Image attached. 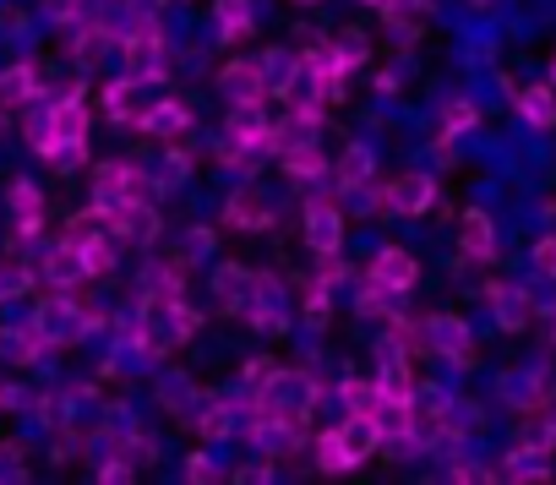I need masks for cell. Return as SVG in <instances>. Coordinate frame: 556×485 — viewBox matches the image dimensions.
I'll use <instances>...</instances> for the list:
<instances>
[{"instance_id":"8d00e7d4","label":"cell","mask_w":556,"mask_h":485,"mask_svg":"<svg viewBox=\"0 0 556 485\" xmlns=\"http://www.w3.org/2000/svg\"><path fill=\"white\" fill-rule=\"evenodd\" d=\"M475 120H480V115H475V104H464V99H458V104H447V131H442V137H458V131H469Z\"/></svg>"},{"instance_id":"cb8c5ba5","label":"cell","mask_w":556,"mask_h":485,"mask_svg":"<svg viewBox=\"0 0 556 485\" xmlns=\"http://www.w3.org/2000/svg\"><path fill=\"white\" fill-rule=\"evenodd\" d=\"M464 252H469L475 263L496 257V234H491V218H485L480 207H469V213H464Z\"/></svg>"},{"instance_id":"603a6c76","label":"cell","mask_w":556,"mask_h":485,"mask_svg":"<svg viewBox=\"0 0 556 485\" xmlns=\"http://www.w3.org/2000/svg\"><path fill=\"white\" fill-rule=\"evenodd\" d=\"M39 93V72L34 66H12V72H0V110H17Z\"/></svg>"},{"instance_id":"3957f363","label":"cell","mask_w":556,"mask_h":485,"mask_svg":"<svg viewBox=\"0 0 556 485\" xmlns=\"http://www.w3.org/2000/svg\"><path fill=\"white\" fill-rule=\"evenodd\" d=\"M121 61L131 77L142 82H159L164 77V34L153 28V17H137L126 34H121Z\"/></svg>"},{"instance_id":"52a82bcc","label":"cell","mask_w":556,"mask_h":485,"mask_svg":"<svg viewBox=\"0 0 556 485\" xmlns=\"http://www.w3.org/2000/svg\"><path fill=\"white\" fill-rule=\"evenodd\" d=\"M153 191V175H142L137 164H99L93 175V202H142Z\"/></svg>"},{"instance_id":"d6986e66","label":"cell","mask_w":556,"mask_h":485,"mask_svg":"<svg viewBox=\"0 0 556 485\" xmlns=\"http://www.w3.org/2000/svg\"><path fill=\"white\" fill-rule=\"evenodd\" d=\"M224 218H229L235 229H267V224H273V207H267V196H256V191H235L229 207H224Z\"/></svg>"},{"instance_id":"f35d334b","label":"cell","mask_w":556,"mask_h":485,"mask_svg":"<svg viewBox=\"0 0 556 485\" xmlns=\"http://www.w3.org/2000/svg\"><path fill=\"white\" fill-rule=\"evenodd\" d=\"M45 17L50 23H77L83 17V0H45Z\"/></svg>"},{"instance_id":"e0dca14e","label":"cell","mask_w":556,"mask_h":485,"mask_svg":"<svg viewBox=\"0 0 556 485\" xmlns=\"http://www.w3.org/2000/svg\"><path fill=\"white\" fill-rule=\"evenodd\" d=\"M45 349H50V339L28 322V328H12V333H0V355H7L12 366H34V360H45Z\"/></svg>"},{"instance_id":"ac0fdd59","label":"cell","mask_w":556,"mask_h":485,"mask_svg":"<svg viewBox=\"0 0 556 485\" xmlns=\"http://www.w3.org/2000/svg\"><path fill=\"white\" fill-rule=\"evenodd\" d=\"M83 273L88 279H104V273H115V263H121V240L110 234V229H99L93 240H83Z\"/></svg>"},{"instance_id":"f1b7e54d","label":"cell","mask_w":556,"mask_h":485,"mask_svg":"<svg viewBox=\"0 0 556 485\" xmlns=\"http://www.w3.org/2000/svg\"><path fill=\"white\" fill-rule=\"evenodd\" d=\"M333 175H339V186H344V191L366 186V180H371V153H366V148L355 142V148H350V153L339 158V169H333Z\"/></svg>"},{"instance_id":"1f68e13d","label":"cell","mask_w":556,"mask_h":485,"mask_svg":"<svg viewBox=\"0 0 556 485\" xmlns=\"http://www.w3.org/2000/svg\"><path fill=\"white\" fill-rule=\"evenodd\" d=\"M186 175H191V153H186V148H169V153H164V164L153 169V186H159V191H175Z\"/></svg>"},{"instance_id":"4dcf8cb0","label":"cell","mask_w":556,"mask_h":485,"mask_svg":"<svg viewBox=\"0 0 556 485\" xmlns=\"http://www.w3.org/2000/svg\"><path fill=\"white\" fill-rule=\"evenodd\" d=\"M285 169L301 175V180H317V175H328V158L317 153V142H306V148H290L285 153Z\"/></svg>"},{"instance_id":"4316f807","label":"cell","mask_w":556,"mask_h":485,"mask_svg":"<svg viewBox=\"0 0 556 485\" xmlns=\"http://www.w3.org/2000/svg\"><path fill=\"white\" fill-rule=\"evenodd\" d=\"M518 115L529 126H556V93L551 88H523L518 93Z\"/></svg>"},{"instance_id":"484cf974","label":"cell","mask_w":556,"mask_h":485,"mask_svg":"<svg viewBox=\"0 0 556 485\" xmlns=\"http://www.w3.org/2000/svg\"><path fill=\"white\" fill-rule=\"evenodd\" d=\"M207 442H218V436H229L235 431V404H224V398H213V404H202L197 409V420H191Z\"/></svg>"},{"instance_id":"ba28073f","label":"cell","mask_w":556,"mask_h":485,"mask_svg":"<svg viewBox=\"0 0 556 485\" xmlns=\"http://www.w3.org/2000/svg\"><path fill=\"white\" fill-rule=\"evenodd\" d=\"M306 246L317 257H339V246H344V218H339V207L328 196H317L306 207Z\"/></svg>"},{"instance_id":"74e56055","label":"cell","mask_w":556,"mask_h":485,"mask_svg":"<svg viewBox=\"0 0 556 485\" xmlns=\"http://www.w3.org/2000/svg\"><path fill=\"white\" fill-rule=\"evenodd\" d=\"M213 252V229H186V263H202Z\"/></svg>"},{"instance_id":"bcb514c9","label":"cell","mask_w":556,"mask_h":485,"mask_svg":"<svg viewBox=\"0 0 556 485\" xmlns=\"http://www.w3.org/2000/svg\"><path fill=\"white\" fill-rule=\"evenodd\" d=\"M295 7H317V0H295Z\"/></svg>"},{"instance_id":"6da1fadb","label":"cell","mask_w":556,"mask_h":485,"mask_svg":"<svg viewBox=\"0 0 556 485\" xmlns=\"http://www.w3.org/2000/svg\"><path fill=\"white\" fill-rule=\"evenodd\" d=\"M317 398H323L317 376H306V371H285V366H278V371L256 387V409H267V414H278V420H295V425L312 420V404H317Z\"/></svg>"},{"instance_id":"4fadbf2b","label":"cell","mask_w":556,"mask_h":485,"mask_svg":"<svg viewBox=\"0 0 556 485\" xmlns=\"http://www.w3.org/2000/svg\"><path fill=\"white\" fill-rule=\"evenodd\" d=\"M382 202L393 213H426L437 202V180L431 175H399L393 186H382Z\"/></svg>"},{"instance_id":"277c9868","label":"cell","mask_w":556,"mask_h":485,"mask_svg":"<svg viewBox=\"0 0 556 485\" xmlns=\"http://www.w3.org/2000/svg\"><path fill=\"white\" fill-rule=\"evenodd\" d=\"M262 148H273V126H267L262 104H235L229 131H224V153H229V164H251V153H262Z\"/></svg>"},{"instance_id":"30bf717a","label":"cell","mask_w":556,"mask_h":485,"mask_svg":"<svg viewBox=\"0 0 556 485\" xmlns=\"http://www.w3.org/2000/svg\"><path fill=\"white\" fill-rule=\"evenodd\" d=\"M377 387L388 404H409L415 398V382H409V360H404V344H382L377 349Z\"/></svg>"},{"instance_id":"7dc6e473","label":"cell","mask_w":556,"mask_h":485,"mask_svg":"<svg viewBox=\"0 0 556 485\" xmlns=\"http://www.w3.org/2000/svg\"><path fill=\"white\" fill-rule=\"evenodd\" d=\"M361 7H382V0H361Z\"/></svg>"},{"instance_id":"7c38bea8","label":"cell","mask_w":556,"mask_h":485,"mask_svg":"<svg viewBox=\"0 0 556 485\" xmlns=\"http://www.w3.org/2000/svg\"><path fill=\"white\" fill-rule=\"evenodd\" d=\"M148 104H153V99H148V82H142V77H131V72H126L121 82H110V88H104V110H110V120L137 126V120L148 115Z\"/></svg>"},{"instance_id":"44dd1931","label":"cell","mask_w":556,"mask_h":485,"mask_svg":"<svg viewBox=\"0 0 556 485\" xmlns=\"http://www.w3.org/2000/svg\"><path fill=\"white\" fill-rule=\"evenodd\" d=\"M213 290H218V306H224V311H240V306H245V295H251V268L224 263V268L213 273Z\"/></svg>"},{"instance_id":"9c48e42d","label":"cell","mask_w":556,"mask_h":485,"mask_svg":"<svg viewBox=\"0 0 556 485\" xmlns=\"http://www.w3.org/2000/svg\"><path fill=\"white\" fill-rule=\"evenodd\" d=\"M426 349H437V355H447L453 366H469L475 360V339H469V328L458 322V317H426Z\"/></svg>"},{"instance_id":"5bb4252c","label":"cell","mask_w":556,"mask_h":485,"mask_svg":"<svg viewBox=\"0 0 556 485\" xmlns=\"http://www.w3.org/2000/svg\"><path fill=\"white\" fill-rule=\"evenodd\" d=\"M333 431H339V442H344V452H350L355 463H366V458L382 447V420H377V414H350V420H339Z\"/></svg>"},{"instance_id":"7a4b0ae2","label":"cell","mask_w":556,"mask_h":485,"mask_svg":"<svg viewBox=\"0 0 556 485\" xmlns=\"http://www.w3.org/2000/svg\"><path fill=\"white\" fill-rule=\"evenodd\" d=\"M34 328H39L50 344H77L83 333H93V328H99V311H83V306H77L66 290H55L50 301H39Z\"/></svg>"},{"instance_id":"2e32d148","label":"cell","mask_w":556,"mask_h":485,"mask_svg":"<svg viewBox=\"0 0 556 485\" xmlns=\"http://www.w3.org/2000/svg\"><path fill=\"white\" fill-rule=\"evenodd\" d=\"M415 273H420V268H415V257H409V252H399V246H388V252H377V257H371V279H377L382 290H393V295H404V290L415 284Z\"/></svg>"},{"instance_id":"e575fe53","label":"cell","mask_w":556,"mask_h":485,"mask_svg":"<svg viewBox=\"0 0 556 485\" xmlns=\"http://www.w3.org/2000/svg\"><path fill=\"white\" fill-rule=\"evenodd\" d=\"M301 295H306V322L312 328H328V284L312 279V284H301Z\"/></svg>"},{"instance_id":"d4e9b609","label":"cell","mask_w":556,"mask_h":485,"mask_svg":"<svg viewBox=\"0 0 556 485\" xmlns=\"http://www.w3.org/2000/svg\"><path fill=\"white\" fill-rule=\"evenodd\" d=\"M339 398H344V409H350V414H377V420H382V404H388V398H382V387H377V382H366V376H350V382L339 387Z\"/></svg>"},{"instance_id":"8992f818","label":"cell","mask_w":556,"mask_h":485,"mask_svg":"<svg viewBox=\"0 0 556 485\" xmlns=\"http://www.w3.org/2000/svg\"><path fill=\"white\" fill-rule=\"evenodd\" d=\"M245 322L251 328H262V333H290V317H285V290H278V279L273 273H251V295H245Z\"/></svg>"},{"instance_id":"83f0119b","label":"cell","mask_w":556,"mask_h":485,"mask_svg":"<svg viewBox=\"0 0 556 485\" xmlns=\"http://www.w3.org/2000/svg\"><path fill=\"white\" fill-rule=\"evenodd\" d=\"M213 17H218L224 39H240L251 28V0H213Z\"/></svg>"},{"instance_id":"7402d4cb","label":"cell","mask_w":556,"mask_h":485,"mask_svg":"<svg viewBox=\"0 0 556 485\" xmlns=\"http://www.w3.org/2000/svg\"><path fill=\"white\" fill-rule=\"evenodd\" d=\"M491 295V306H496V317H502V328H523L529 322V290H513V284H491L485 290Z\"/></svg>"},{"instance_id":"ab89813d","label":"cell","mask_w":556,"mask_h":485,"mask_svg":"<svg viewBox=\"0 0 556 485\" xmlns=\"http://www.w3.org/2000/svg\"><path fill=\"white\" fill-rule=\"evenodd\" d=\"M534 273L556 279V240H540V246H534Z\"/></svg>"},{"instance_id":"ffe728a7","label":"cell","mask_w":556,"mask_h":485,"mask_svg":"<svg viewBox=\"0 0 556 485\" xmlns=\"http://www.w3.org/2000/svg\"><path fill=\"white\" fill-rule=\"evenodd\" d=\"M142 131H153V137H180L186 126H191V110L186 104H175V99H164V104H148V115L137 120Z\"/></svg>"},{"instance_id":"836d02e7","label":"cell","mask_w":556,"mask_h":485,"mask_svg":"<svg viewBox=\"0 0 556 485\" xmlns=\"http://www.w3.org/2000/svg\"><path fill=\"white\" fill-rule=\"evenodd\" d=\"M333 50H339V61H344V72H350V66H361V61L371 55V44H366V39H361L355 28H339V39H333Z\"/></svg>"},{"instance_id":"9a60e30c","label":"cell","mask_w":556,"mask_h":485,"mask_svg":"<svg viewBox=\"0 0 556 485\" xmlns=\"http://www.w3.org/2000/svg\"><path fill=\"white\" fill-rule=\"evenodd\" d=\"M88 273H83V252L72 246V240H61V246L45 252V284L50 290H77Z\"/></svg>"},{"instance_id":"f546056e","label":"cell","mask_w":556,"mask_h":485,"mask_svg":"<svg viewBox=\"0 0 556 485\" xmlns=\"http://www.w3.org/2000/svg\"><path fill=\"white\" fill-rule=\"evenodd\" d=\"M317 469H323V474H344V469H355V458L344 452L339 431H323V436H317Z\"/></svg>"},{"instance_id":"d6a6232c","label":"cell","mask_w":556,"mask_h":485,"mask_svg":"<svg viewBox=\"0 0 556 485\" xmlns=\"http://www.w3.org/2000/svg\"><path fill=\"white\" fill-rule=\"evenodd\" d=\"M28 290H34V273L23 263H0V301H17Z\"/></svg>"},{"instance_id":"60d3db41","label":"cell","mask_w":556,"mask_h":485,"mask_svg":"<svg viewBox=\"0 0 556 485\" xmlns=\"http://www.w3.org/2000/svg\"><path fill=\"white\" fill-rule=\"evenodd\" d=\"M17 442H0V480H23V469H17Z\"/></svg>"},{"instance_id":"ee69618b","label":"cell","mask_w":556,"mask_h":485,"mask_svg":"<svg viewBox=\"0 0 556 485\" xmlns=\"http://www.w3.org/2000/svg\"><path fill=\"white\" fill-rule=\"evenodd\" d=\"M17 404H28L23 387H0V409H17Z\"/></svg>"},{"instance_id":"8fae6325","label":"cell","mask_w":556,"mask_h":485,"mask_svg":"<svg viewBox=\"0 0 556 485\" xmlns=\"http://www.w3.org/2000/svg\"><path fill=\"white\" fill-rule=\"evenodd\" d=\"M218 88H224L229 104H262L267 99V72H262V61H235V66H224Z\"/></svg>"},{"instance_id":"b9f144b4","label":"cell","mask_w":556,"mask_h":485,"mask_svg":"<svg viewBox=\"0 0 556 485\" xmlns=\"http://www.w3.org/2000/svg\"><path fill=\"white\" fill-rule=\"evenodd\" d=\"M273 371H278V366H273V360H267V355H256V360H245V371H240V376H245V382H251V387H262V382H267V376H273Z\"/></svg>"},{"instance_id":"5b68a950","label":"cell","mask_w":556,"mask_h":485,"mask_svg":"<svg viewBox=\"0 0 556 485\" xmlns=\"http://www.w3.org/2000/svg\"><path fill=\"white\" fill-rule=\"evenodd\" d=\"M104 229L121 240V246H153L159 240V213H153L148 196L142 202H110L104 207Z\"/></svg>"},{"instance_id":"f6af8a7d","label":"cell","mask_w":556,"mask_h":485,"mask_svg":"<svg viewBox=\"0 0 556 485\" xmlns=\"http://www.w3.org/2000/svg\"><path fill=\"white\" fill-rule=\"evenodd\" d=\"M551 339H556V306H551Z\"/></svg>"},{"instance_id":"d590c367","label":"cell","mask_w":556,"mask_h":485,"mask_svg":"<svg viewBox=\"0 0 556 485\" xmlns=\"http://www.w3.org/2000/svg\"><path fill=\"white\" fill-rule=\"evenodd\" d=\"M388 295H393V290H382L377 279H366V290L355 295V311H361V317H393V311H388Z\"/></svg>"},{"instance_id":"7bdbcfd3","label":"cell","mask_w":556,"mask_h":485,"mask_svg":"<svg viewBox=\"0 0 556 485\" xmlns=\"http://www.w3.org/2000/svg\"><path fill=\"white\" fill-rule=\"evenodd\" d=\"M213 474H218V469L207 463V452H197V458H186V480H197V485H202V480H213Z\"/></svg>"}]
</instances>
